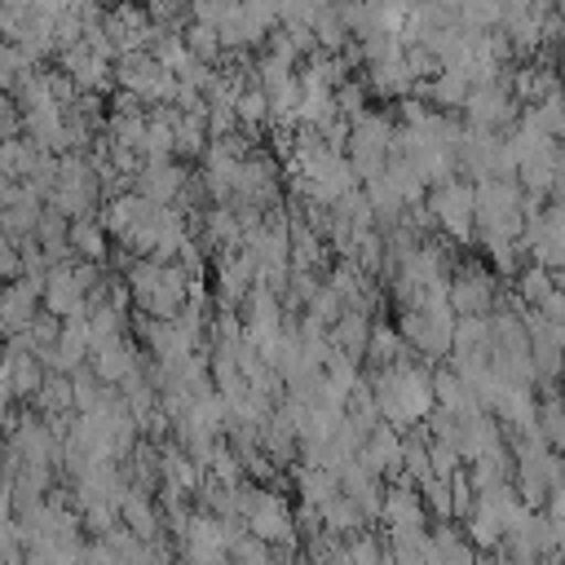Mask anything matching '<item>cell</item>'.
Masks as SVG:
<instances>
[{"mask_svg":"<svg viewBox=\"0 0 565 565\" xmlns=\"http://www.w3.org/2000/svg\"><path fill=\"white\" fill-rule=\"evenodd\" d=\"M366 380H371V393L380 402V415L397 428L424 424L437 411L433 366L424 358H406V362H393L384 371H366Z\"/></svg>","mask_w":565,"mask_h":565,"instance_id":"1","label":"cell"},{"mask_svg":"<svg viewBox=\"0 0 565 565\" xmlns=\"http://www.w3.org/2000/svg\"><path fill=\"white\" fill-rule=\"evenodd\" d=\"M238 516H243V525H247L256 539H265V543L278 547L282 565H287L296 552H305L300 530H296V508H291L269 481H243V486H238Z\"/></svg>","mask_w":565,"mask_h":565,"instance_id":"2","label":"cell"},{"mask_svg":"<svg viewBox=\"0 0 565 565\" xmlns=\"http://www.w3.org/2000/svg\"><path fill=\"white\" fill-rule=\"evenodd\" d=\"M124 278H128V287H132L137 313L177 318V313L190 305V274H185L181 265H163V260H154V256H137V260H128Z\"/></svg>","mask_w":565,"mask_h":565,"instance_id":"3","label":"cell"},{"mask_svg":"<svg viewBox=\"0 0 565 565\" xmlns=\"http://www.w3.org/2000/svg\"><path fill=\"white\" fill-rule=\"evenodd\" d=\"M525 185L516 177H486L477 181V243H499V238H525Z\"/></svg>","mask_w":565,"mask_h":565,"instance_id":"4","label":"cell"},{"mask_svg":"<svg viewBox=\"0 0 565 565\" xmlns=\"http://www.w3.org/2000/svg\"><path fill=\"white\" fill-rule=\"evenodd\" d=\"M106 185H102V168L88 150H71V154H57V185L49 194V207L66 212L71 221L79 216H97V203H102Z\"/></svg>","mask_w":565,"mask_h":565,"instance_id":"5","label":"cell"},{"mask_svg":"<svg viewBox=\"0 0 565 565\" xmlns=\"http://www.w3.org/2000/svg\"><path fill=\"white\" fill-rule=\"evenodd\" d=\"M455 322L459 313L450 309V300H428V305H411L397 309V331L406 335L411 353L424 362H441L455 349Z\"/></svg>","mask_w":565,"mask_h":565,"instance_id":"6","label":"cell"},{"mask_svg":"<svg viewBox=\"0 0 565 565\" xmlns=\"http://www.w3.org/2000/svg\"><path fill=\"white\" fill-rule=\"evenodd\" d=\"M428 207L437 216V234L468 247L477 243V181L468 177H450V181H437L428 190Z\"/></svg>","mask_w":565,"mask_h":565,"instance_id":"7","label":"cell"},{"mask_svg":"<svg viewBox=\"0 0 565 565\" xmlns=\"http://www.w3.org/2000/svg\"><path fill=\"white\" fill-rule=\"evenodd\" d=\"M344 154L353 159L362 185L375 181V177H384L388 159L397 154V119L384 115V110H366L362 119H353V137H349V150Z\"/></svg>","mask_w":565,"mask_h":565,"instance_id":"8","label":"cell"},{"mask_svg":"<svg viewBox=\"0 0 565 565\" xmlns=\"http://www.w3.org/2000/svg\"><path fill=\"white\" fill-rule=\"evenodd\" d=\"M243 530H247L243 521H221V516L194 508L190 525L177 534V556H181V565H230V547Z\"/></svg>","mask_w":565,"mask_h":565,"instance_id":"9","label":"cell"},{"mask_svg":"<svg viewBox=\"0 0 565 565\" xmlns=\"http://www.w3.org/2000/svg\"><path fill=\"white\" fill-rule=\"evenodd\" d=\"M115 84L132 97H141L146 106H172L177 93H181V79L150 53V49H137V53H119L115 57Z\"/></svg>","mask_w":565,"mask_h":565,"instance_id":"10","label":"cell"},{"mask_svg":"<svg viewBox=\"0 0 565 565\" xmlns=\"http://www.w3.org/2000/svg\"><path fill=\"white\" fill-rule=\"evenodd\" d=\"M521 119V102L512 93V71L490 79V84H477L468 106H463V124H477V128H494V132H508L512 124Z\"/></svg>","mask_w":565,"mask_h":565,"instance_id":"11","label":"cell"},{"mask_svg":"<svg viewBox=\"0 0 565 565\" xmlns=\"http://www.w3.org/2000/svg\"><path fill=\"white\" fill-rule=\"evenodd\" d=\"M243 331H247V340L265 353L282 331H287V322H291V309H287V300L274 291V287H265V282H256L252 287V296L243 300Z\"/></svg>","mask_w":565,"mask_h":565,"instance_id":"12","label":"cell"},{"mask_svg":"<svg viewBox=\"0 0 565 565\" xmlns=\"http://www.w3.org/2000/svg\"><path fill=\"white\" fill-rule=\"evenodd\" d=\"M450 309L459 318H486V313H494L499 309V282H494V274L486 265H472V260L455 265V274H450Z\"/></svg>","mask_w":565,"mask_h":565,"instance_id":"13","label":"cell"},{"mask_svg":"<svg viewBox=\"0 0 565 565\" xmlns=\"http://www.w3.org/2000/svg\"><path fill=\"white\" fill-rule=\"evenodd\" d=\"M44 380H49V362L35 349H26L22 335H9V349H4V402L9 406L35 402Z\"/></svg>","mask_w":565,"mask_h":565,"instance_id":"14","label":"cell"},{"mask_svg":"<svg viewBox=\"0 0 565 565\" xmlns=\"http://www.w3.org/2000/svg\"><path fill=\"white\" fill-rule=\"evenodd\" d=\"M57 66L75 79L79 93H106V88L115 84V53H106V49L93 44V40H79V44H71V49H62V53H57Z\"/></svg>","mask_w":565,"mask_h":565,"instance_id":"15","label":"cell"},{"mask_svg":"<svg viewBox=\"0 0 565 565\" xmlns=\"http://www.w3.org/2000/svg\"><path fill=\"white\" fill-rule=\"evenodd\" d=\"M190 177H194V172H190L181 159H146L141 172L132 177V190L146 194V199L159 203V207H177V203H181V190L190 185Z\"/></svg>","mask_w":565,"mask_h":565,"instance_id":"16","label":"cell"},{"mask_svg":"<svg viewBox=\"0 0 565 565\" xmlns=\"http://www.w3.org/2000/svg\"><path fill=\"white\" fill-rule=\"evenodd\" d=\"M366 468H375L384 481H402L406 477V433L397 424H375L362 441V455H358Z\"/></svg>","mask_w":565,"mask_h":565,"instance_id":"17","label":"cell"},{"mask_svg":"<svg viewBox=\"0 0 565 565\" xmlns=\"http://www.w3.org/2000/svg\"><path fill=\"white\" fill-rule=\"evenodd\" d=\"M141 353H146V349H141V344H137V340L124 331V335L97 340V344H93V358H88V366H93V371H97L106 384H115V388H119L124 380H132V375L146 366V362H141Z\"/></svg>","mask_w":565,"mask_h":565,"instance_id":"18","label":"cell"},{"mask_svg":"<svg viewBox=\"0 0 565 565\" xmlns=\"http://www.w3.org/2000/svg\"><path fill=\"white\" fill-rule=\"evenodd\" d=\"M380 525H384V530H424V525H428L424 490H419L411 477L388 481V490H384V508H380Z\"/></svg>","mask_w":565,"mask_h":565,"instance_id":"19","label":"cell"},{"mask_svg":"<svg viewBox=\"0 0 565 565\" xmlns=\"http://www.w3.org/2000/svg\"><path fill=\"white\" fill-rule=\"evenodd\" d=\"M44 313V282L35 278H13L0 296V322H4V335H18L26 331L35 318Z\"/></svg>","mask_w":565,"mask_h":565,"instance_id":"20","label":"cell"},{"mask_svg":"<svg viewBox=\"0 0 565 565\" xmlns=\"http://www.w3.org/2000/svg\"><path fill=\"white\" fill-rule=\"evenodd\" d=\"M88 358H93V331H88V313L66 318V322H62V340H57V344L44 353L49 371H66V375H75L79 366H88Z\"/></svg>","mask_w":565,"mask_h":565,"instance_id":"21","label":"cell"},{"mask_svg":"<svg viewBox=\"0 0 565 565\" xmlns=\"http://www.w3.org/2000/svg\"><path fill=\"white\" fill-rule=\"evenodd\" d=\"M119 521L141 534V539H163V508H159V494L154 490H141V486H128L124 503H119Z\"/></svg>","mask_w":565,"mask_h":565,"instance_id":"22","label":"cell"},{"mask_svg":"<svg viewBox=\"0 0 565 565\" xmlns=\"http://www.w3.org/2000/svg\"><path fill=\"white\" fill-rule=\"evenodd\" d=\"M415 84H419V79H415V71L406 66V53L366 66V88H371V97H380V102H402V97L415 93Z\"/></svg>","mask_w":565,"mask_h":565,"instance_id":"23","label":"cell"},{"mask_svg":"<svg viewBox=\"0 0 565 565\" xmlns=\"http://www.w3.org/2000/svg\"><path fill=\"white\" fill-rule=\"evenodd\" d=\"M415 93H419L428 106H437V110L455 115V110H463V106H468V97H472V79H468V75H459V71H441V75H433V79H419V84H415Z\"/></svg>","mask_w":565,"mask_h":565,"instance_id":"24","label":"cell"},{"mask_svg":"<svg viewBox=\"0 0 565 565\" xmlns=\"http://www.w3.org/2000/svg\"><path fill=\"white\" fill-rule=\"evenodd\" d=\"M512 93L521 106H530V102H543L552 93H565V84H561V71L552 62H525L521 71H512Z\"/></svg>","mask_w":565,"mask_h":565,"instance_id":"25","label":"cell"},{"mask_svg":"<svg viewBox=\"0 0 565 565\" xmlns=\"http://www.w3.org/2000/svg\"><path fill=\"white\" fill-rule=\"evenodd\" d=\"M296 494H300V503H309V508L322 512L331 499L344 494V486H340V472L318 468V463H300V468H296Z\"/></svg>","mask_w":565,"mask_h":565,"instance_id":"26","label":"cell"},{"mask_svg":"<svg viewBox=\"0 0 565 565\" xmlns=\"http://www.w3.org/2000/svg\"><path fill=\"white\" fill-rule=\"evenodd\" d=\"M371 331H375V318H371L366 309H344L340 322L331 327V344L344 349V353H353V358H366Z\"/></svg>","mask_w":565,"mask_h":565,"instance_id":"27","label":"cell"},{"mask_svg":"<svg viewBox=\"0 0 565 565\" xmlns=\"http://www.w3.org/2000/svg\"><path fill=\"white\" fill-rule=\"evenodd\" d=\"M44 419H66V415H75L79 406H75V380L66 375V371H49V380H44V388L35 393V402H31Z\"/></svg>","mask_w":565,"mask_h":565,"instance_id":"28","label":"cell"},{"mask_svg":"<svg viewBox=\"0 0 565 565\" xmlns=\"http://www.w3.org/2000/svg\"><path fill=\"white\" fill-rule=\"evenodd\" d=\"M459 525H463V534L472 539V547H477V552H499V547H503V534H508V530H503L499 512H494L486 499H477V503H472V512H468Z\"/></svg>","mask_w":565,"mask_h":565,"instance_id":"29","label":"cell"},{"mask_svg":"<svg viewBox=\"0 0 565 565\" xmlns=\"http://www.w3.org/2000/svg\"><path fill=\"white\" fill-rule=\"evenodd\" d=\"M388 552L397 565H437L433 530H388Z\"/></svg>","mask_w":565,"mask_h":565,"instance_id":"30","label":"cell"},{"mask_svg":"<svg viewBox=\"0 0 565 565\" xmlns=\"http://www.w3.org/2000/svg\"><path fill=\"white\" fill-rule=\"evenodd\" d=\"M110 243H115V238H110V230L102 225V216H79V221H71V247H75L79 260L106 265Z\"/></svg>","mask_w":565,"mask_h":565,"instance_id":"31","label":"cell"},{"mask_svg":"<svg viewBox=\"0 0 565 565\" xmlns=\"http://www.w3.org/2000/svg\"><path fill=\"white\" fill-rule=\"evenodd\" d=\"M433 393H437V406L441 411H477V397H472V384L450 366H433Z\"/></svg>","mask_w":565,"mask_h":565,"instance_id":"32","label":"cell"},{"mask_svg":"<svg viewBox=\"0 0 565 565\" xmlns=\"http://www.w3.org/2000/svg\"><path fill=\"white\" fill-rule=\"evenodd\" d=\"M406 358H415L411 344H406V335H402L397 327H388V322H375V331H371V349H366L371 371H384V366L406 362Z\"/></svg>","mask_w":565,"mask_h":565,"instance_id":"33","label":"cell"},{"mask_svg":"<svg viewBox=\"0 0 565 565\" xmlns=\"http://www.w3.org/2000/svg\"><path fill=\"white\" fill-rule=\"evenodd\" d=\"M212 146V128L207 115L194 110H177V159H203Z\"/></svg>","mask_w":565,"mask_h":565,"instance_id":"34","label":"cell"},{"mask_svg":"<svg viewBox=\"0 0 565 565\" xmlns=\"http://www.w3.org/2000/svg\"><path fill=\"white\" fill-rule=\"evenodd\" d=\"M521 119L534 124L539 132H547L552 141H561V137H565V93H552V97H543V102L521 106Z\"/></svg>","mask_w":565,"mask_h":565,"instance_id":"35","label":"cell"},{"mask_svg":"<svg viewBox=\"0 0 565 565\" xmlns=\"http://www.w3.org/2000/svg\"><path fill=\"white\" fill-rule=\"evenodd\" d=\"M322 525H327L331 534H340V539H353V534H362L371 521L362 516V508H358L349 494H340V499H331V503L322 508Z\"/></svg>","mask_w":565,"mask_h":565,"instance_id":"36","label":"cell"},{"mask_svg":"<svg viewBox=\"0 0 565 565\" xmlns=\"http://www.w3.org/2000/svg\"><path fill=\"white\" fill-rule=\"evenodd\" d=\"M539 433L547 437L552 450H565V393L561 388H547L539 397Z\"/></svg>","mask_w":565,"mask_h":565,"instance_id":"37","label":"cell"},{"mask_svg":"<svg viewBox=\"0 0 565 565\" xmlns=\"http://www.w3.org/2000/svg\"><path fill=\"white\" fill-rule=\"evenodd\" d=\"M40 71V62L22 49V44H4V57H0V79H4V93L13 97L31 75Z\"/></svg>","mask_w":565,"mask_h":565,"instance_id":"38","label":"cell"},{"mask_svg":"<svg viewBox=\"0 0 565 565\" xmlns=\"http://www.w3.org/2000/svg\"><path fill=\"white\" fill-rule=\"evenodd\" d=\"M552 291H556V274H552L547 265H525V269L516 274V296H521L530 309H539Z\"/></svg>","mask_w":565,"mask_h":565,"instance_id":"39","label":"cell"},{"mask_svg":"<svg viewBox=\"0 0 565 565\" xmlns=\"http://www.w3.org/2000/svg\"><path fill=\"white\" fill-rule=\"evenodd\" d=\"M230 565H282V556H278L274 543H265L252 530H243L234 539V547H230Z\"/></svg>","mask_w":565,"mask_h":565,"instance_id":"40","label":"cell"},{"mask_svg":"<svg viewBox=\"0 0 565 565\" xmlns=\"http://www.w3.org/2000/svg\"><path fill=\"white\" fill-rule=\"evenodd\" d=\"M185 49H190L199 62H207V66H221V57H225L221 31L207 26V22H190V26H185Z\"/></svg>","mask_w":565,"mask_h":565,"instance_id":"41","label":"cell"},{"mask_svg":"<svg viewBox=\"0 0 565 565\" xmlns=\"http://www.w3.org/2000/svg\"><path fill=\"white\" fill-rule=\"evenodd\" d=\"M62 322H66V318H57V313H49V309H44V313H40V318H35L26 331H18V335L26 340V349H35V353L44 358V353H49V349L62 340Z\"/></svg>","mask_w":565,"mask_h":565,"instance_id":"42","label":"cell"},{"mask_svg":"<svg viewBox=\"0 0 565 565\" xmlns=\"http://www.w3.org/2000/svg\"><path fill=\"white\" fill-rule=\"evenodd\" d=\"M419 490H424V503H428V512H437V521H455V486H450V477H424L419 481Z\"/></svg>","mask_w":565,"mask_h":565,"instance_id":"43","label":"cell"},{"mask_svg":"<svg viewBox=\"0 0 565 565\" xmlns=\"http://www.w3.org/2000/svg\"><path fill=\"white\" fill-rule=\"evenodd\" d=\"M238 124H243L247 132H256V128L269 124V93H265L260 84H252V88L238 97Z\"/></svg>","mask_w":565,"mask_h":565,"instance_id":"44","label":"cell"},{"mask_svg":"<svg viewBox=\"0 0 565 565\" xmlns=\"http://www.w3.org/2000/svg\"><path fill=\"white\" fill-rule=\"evenodd\" d=\"M190 4H194V0H146L150 22H154V26H172V31H185V26L194 22Z\"/></svg>","mask_w":565,"mask_h":565,"instance_id":"45","label":"cell"},{"mask_svg":"<svg viewBox=\"0 0 565 565\" xmlns=\"http://www.w3.org/2000/svg\"><path fill=\"white\" fill-rule=\"evenodd\" d=\"M428 459H433V472H437V477H455V472L468 468L463 455H459V446L446 441V437H433V441H428Z\"/></svg>","mask_w":565,"mask_h":565,"instance_id":"46","label":"cell"},{"mask_svg":"<svg viewBox=\"0 0 565 565\" xmlns=\"http://www.w3.org/2000/svg\"><path fill=\"white\" fill-rule=\"evenodd\" d=\"M366 97H371V88L366 84H358V79H349V84H340L335 88V106H340V115H349V119H362L371 106H366Z\"/></svg>","mask_w":565,"mask_h":565,"instance_id":"47","label":"cell"},{"mask_svg":"<svg viewBox=\"0 0 565 565\" xmlns=\"http://www.w3.org/2000/svg\"><path fill=\"white\" fill-rule=\"evenodd\" d=\"M406 66L415 71V79H433V75H441V62H437V53H433L428 44H406Z\"/></svg>","mask_w":565,"mask_h":565,"instance_id":"48","label":"cell"},{"mask_svg":"<svg viewBox=\"0 0 565 565\" xmlns=\"http://www.w3.org/2000/svg\"><path fill=\"white\" fill-rule=\"evenodd\" d=\"M543 516H547V525H552V539H556V547H565V486L547 494V503H543Z\"/></svg>","mask_w":565,"mask_h":565,"instance_id":"49","label":"cell"},{"mask_svg":"<svg viewBox=\"0 0 565 565\" xmlns=\"http://www.w3.org/2000/svg\"><path fill=\"white\" fill-rule=\"evenodd\" d=\"M539 313H543L547 322H556V327H565V287H561V282H556V291H552V296H547V300L539 305Z\"/></svg>","mask_w":565,"mask_h":565,"instance_id":"50","label":"cell"},{"mask_svg":"<svg viewBox=\"0 0 565 565\" xmlns=\"http://www.w3.org/2000/svg\"><path fill=\"white\" fill-rule=\"evenodd\" d=\"M0 4H4V9H13V13H22V9H31L35 0H0Z\"/></svg>","mask_w":565,"mask_h":565,"instance_id":"51","label":"cell"},{"mask_svg":"<svg viewBox=\"0 0 565 565\" xmlns=\"http://www.w3.org/2000/svg\"><path fill=\"white\" fill-rule=\"evenodd\" d=\"M384 565H397V561H393V552H388V556H384Z\"/></svg>","mask_w":565,"mask_h":565,"instance_id":"52","label":"cell"},{"mask_svg":"<svg viewBox=\"0 0 565 565\" xmlns=\"http://www.w3.org/2000/svg\"><path fill=\"white\" fill-rule=\"evenodd\" d=\"M552 4H556V9H565V0H552Z\"/></svg>","mask_w":565,"mask_h":565,"instance_id":"53","label":"cell"},{"mask_svg":"<svg viewBox=\"0 0 565 565\" xmlns=\"http://www.w3.org/2000/svg\"><path fill=\"white\" fill-rule=\"evenodd\" d=\"M561 84H565V71H561Z\"/></svg>","mask_w":565,"mask_h":565,"instance_id":"54","label":"cell"}]
</instances>
